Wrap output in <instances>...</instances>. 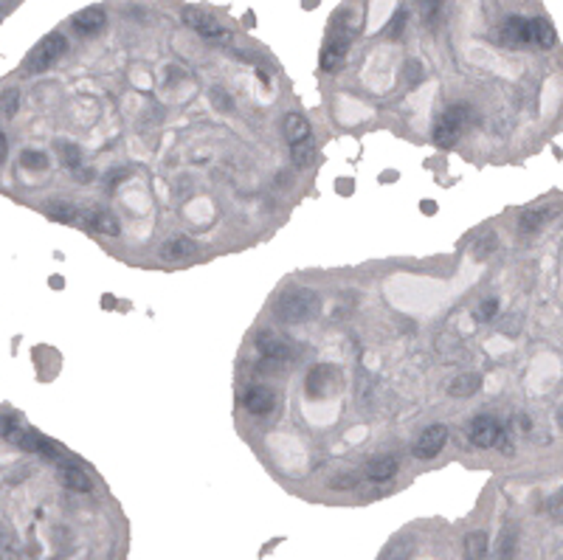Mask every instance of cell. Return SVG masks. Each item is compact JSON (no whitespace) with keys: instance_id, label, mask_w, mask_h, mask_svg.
Returning a JSON list of instances; mask_svg holds the SVG:
<instances>
[{"instance_id":"obj_1","label":"cell","mask_w":563,"mask_h":560,"mask_svg":"<svg viewBox=\"0 0 563 560\" xmlns=\"http://www.w3.org/2000/svg\"><path fill=\"white\" fill-rule=\"evenodd\" d=\"M321 310V296L310 288H291L279 296L276 302V316L288 324H302L310 321Z\"/></svg>"},{"instance_id":"obj_2","label":"cell","mask_w":563,"mask_h":560,"mask_svg":"<svg viewBox=\"0 0 563 560\" xmlns=\"http://www.w3.org/2000/svg\"><path fill=\"white\" fill-rule=\"evenodd\" d=\"M355 20H341L335 15V23H332V34L321 51V71L324 74H335L344 68V59H346V51L352 45V37H355Z\"/></svg>"},{"instance_id":"obj_3","label":"cell","mask_w":563,"mask_h":560,"mask_svg":"<svg viewBox=\"0 0 563 560\" xmlns=\"http://www.w3.org/2000/svg\"><path fill=\"white\" fill-rule=\"evenodd\" d=\"M65 48H68L65 34L51 31L48 37H43V40L34 45V51L29 54V59H26V65H23V71H26V74H43V71H48V68L65 54Z\"/></svg>"},{"instance_id":"obj_4","label":"cell","mask_w":563,"mask_h":560,"mask_svg":"<svg viewBox=\"0 0 563 560\" xmlns=\"http://www.w3.org/2000/svg\"><path fill=\"white\" fill-rule=\"evenodd\" d=\"M338 380H341V375H338V369H335L332 364H318V366H313V369L307 372L304 391H307V397H310V400L330 397V394L335 391Z\"/></svg>"},{"instance_id":"obj_5","label":"cell","mask_w":563,"mask_h":560,"mask_svg":"<svg viewBox=\"0 0 563 560\" xmlns=\"http://www.w3.org/2000/svg\"><path fill=\"white\" fill-rule=\"evenodd\" d=\"M468 437H470V442H473L476 448H496V445H502L504 431H502V426H499L493 417L479 414V417H473V419H470V426H468Z\"/></svg>"},{"instance_id":"obj_6","label":"cell","mask_w":563,"mask_h":560,"mask_svg":"<svg viewBox=\"0 0 563 560\" xmlns=\"http://www.w3.org/2000/svg\"><path fill=\"white\" fill-rule=\"evenodd\" d=\"M183 23L189 26V29H194L200 37H206V40H231V31L217 20V17H211V15H206V12H200V9H183Z\"/></svg>"},{"instance_id":"obj_7","label":"cell","mask_w":563,"mask_h":560,"mask_svg":"<svg viewBox=\"0 0 563 560\" xmlns=\"http://www.w3.org/2000/svg\"><path fill=\"white\" fill-rule=\"evenodd\" d=\"M448 442V426H429L414 442V456L417 459H434Z\"/></svg>"},{"instance_id":"obj_8","label":"cell","mask_w":563,"mask_h":560,"mask_svg":"<svg viewBox=\"0 0 563 560\" xmlns=\"http://www.w3.org/2000/svg\"><path fill=\"white\" fill-rule=\"evenodd\" d=\"M77 226H85L91 231H99V234H107V237H118L121 234V226L113 215L107 212H93V208H82L79 205V217H77Z\"/></svg>"},{"instance_id":"obj_9","label":"cell","mask_w":563,"mask_h":560,"mask_svg":"<svg viewBox=\"0 0 563 560\" xmlns=\"http://www.w3.org/2000/svg\"><path fill=\"white\" fill-rule=\"evenodd\" d=\"M496 37L507 48H524V45H530V20L527 17H507Z\"/></svg>"},{"instance_id":"obj_10","label":"cell","mask_w":563,"mask_h":560,"mask_svg":"<svg viewBox=\"0 0 563 560\" xmlns=\"http://www.w3.org/2000/svg\"><path fill=\"white\" fill-rule=\"evenodd\" d=\"M70 26H74V31H77V34L91 37V34H99V31L107 26V15H105V9L91 6V9L77 12V15H74V20H70Z\"/></svg>"},{"instance_id":"obj_11","label":"cell","mask_w":563,"mask_h":560,"mask_svg":"<svg viewBox=\"0 0 563 560\" xmlns=\"http://www.w3.org/2000/svg\"><path fill=\"white\" fill-rule=\"evenodd\" d=\"M242 405L248 414H268L276 408V394L268 389V386H248L245 394H242Z\"/></svg>"},{"instance_id":"obj_12","label":"cell","mask_w":563,"mask_h":560,"mask_svg":"<svg viewBox=\"0 0 563 560\" xmlns=\"http://www.w3.org/2000/svg\"><path fill=\"white\" fill-rule=\"evenodd\" d=\"M17 445L26 448V451H31V453H40V456H45V459H59V456H62V448H59L56 442H51L48 437L37 434V431H20Z\"/></svg>"},{"instance_id":"obj_13","label":"cell","mask_w":563,"mask_h":560,"mask_svg":"<svg viewBox=\"0 0 563 560\" xmlns=\"http://www.w3.org/2000/svg\"><path fill=\"white\" fill-rule=\"evenodd\" d=\"M56 476H59V481H62L68 490H74V493H88V490L93 487L91 476H88L82 467L70 465V462H62L59 470H56Z\"/></svg>"},{"instance_id":"obj_14","label":"cell","mask_w":563,"mask_h":560,"mask_svg":"<svg viewBox=\"0 0 563 560\" xmlns=\"http://www.w3.org/2000/svg\"><path fill=\"white\" fill-rule=\"evenodd\" d=\"M256 349L262 352L265 361H285L288 358V343L282 341L279 335H273V332H259Z\"/></svg>"},{"instance_id":"obj_15","label":"cell","mask_w":563,"mask_h":560,"mask_svg":"<svg viewBox=\"0 0 563 560\" xmlns=\"http://www.w3.org/2000/svg\"><path fill=\"white\" fill-rule=\"evenodd\" d=\"M557 42V34L552 29V23L546 17H532L530 20V45H538L543 51H549Z\"/></svg>"},{"instance_id":"obj_16","label":"cell","mask_w":563,"mask_h":560,"mask_svg":"<svg viewBox=\"0 0 563 560\" xmlns=\"http://www.w3.org/2000/svg\"><path fill=\"white\" fill-rule=\"evenodd\" d=\"M282 132H285V138L291 144H299L304 141V138H310V121L302 116V113H288L285 121H282Z\"/></svg>"},{"instance_id":"obj_17","label":"cell","mask_w":563,"mask_h":560,"mask_svg":"<svg viewBox=\"0 0 563 560\" xmlns=\"http://www.w3.org/2000/svg\"><path fill=\"white\" fill-rule=\"evenodd\" d=\"M397 459L394 456H378V459H372L369 465H367V479H372V481H378V484H383V481H392L394 476H397Z\"/></svg>"},{"instance_id":"obj_18","label":"cell","mask_w":563,"mask_h":560,"mask_svg":"<svg viewBox=\"0 0 563 560\" xmlns=\"http://www.w3.org/2000/svg\"><path fill=\"white\" fill-rule=\"evenodd\" d=\"M479 389H481V375H476V372H462V375H456V378L451 380L448 394H451V397H470V394H476Z\"/></svg>"},{"instance_id":"obj_19","label":"cell","mask_w":563,"mask_h":560,"mask_svg":"<svg viewBox=\"0 0 563 560\" xmlns=\"http://www.w3.org/2000/svg\"><path fill=\"white\" fill-rule=\"evenodd\" d=\"M197 254V245L189 240V237H175V240H169V242H164V248H161V256L164 259H192Z\"/></svg>"},{"instance_id":"obj_20","label":"cell","mask_w":563,"mask_h":560,"mask_svg":"<svg viewBox=\"0 0 563 560\" xmlns=\"http://www.w3.org/2000/svg\"><path fill=\"white\" fill-rule=\"evenodd\" d=\"M45 215L51 217V220H56V223H74L77 226V217H79V205L77 203H65V200H54V203H48L45 205Z\"/></svg>"},{"instance_id":"obj_21","label":"cell","mask_w":563,"mask_h":560,"mask_svg":"<svg viewBox=\"0 0 563 560\" xmlns=\"http://www.w3.org/2000/svg\"><path fill=\"white\" fill-rule=\"evenodd\" d=\"M516 546H518V529L513 524H507L499 535V549H496V560H513L516 557Z\"/></svg>"},{"instance_id":"obj_22","label":"cell","mask_w":563,"mask_h":560,"mask_svg":"<svg viewBox=\"0 0 563 560\" xmlns=\"http://www.w3.org/2000/svg\"><path fill=\"white\" fill-rule=\"evenodd\" d=\"M546 217H549L546 208H527V212H521V215H518V231L532 234V231H538V228L543 226V220H546Z\"/></svg>"},{"instance_id":"obj_23","label":"cell","mask_w":563,"mask_h":560,"mask_svg":"<svg viewBox=\"0 0 563 560\" xmlns=\"http://www.w3.org/2000/svg\"><path fill=\"white\" fill-rule=\"evenodd\" d=\"M487 554V535L479 529V532H470L465 538V560H481Z\"/></svg>"},{"instance_id":"obj_24","label":"cell","mask_w":563,"mask_h":560,"mask_svg":"<svg viewBox=\"0 0 563 560\" xmlns=\"http://www.w3.org/2000/svg\"><path fill=\"white\" fill-rule=\"evenodd\" d=\"M0 560H17V538L3 521H0Z\"/></svg>"},{"instance_id":"obj_25","label":"cell","mask_w":563,"mask_h":560,"mask_svg":"<svg viewBox=\"0 0 563 560\" xmlns=\"http://www.w3.org/2000/svg\"><path fill=\"white\" fill-rule=\"evenodd\" d=\"M291 158H293V164H296L299 169H304V166L313 164V158H316V147H313L310 138H304V141H299V144H291Z\"/></svg>"},{"instance_id":"obj_26","label":"cell","mask_w":563,"mask_h":560,"mask_svg":"<svg viewBox=\"0 0 563 560\" xmlns=\"http://www.w3.org/2000/svg\"><path fill=\"white\" fill-rule=\"evenodd\" d=\"M20 110V91L17 88H6L0 93V116L3 118H15Z\"/></svg>"},{"instance_id":"obj_27","label":"cell","mask_w":563,"mask_h":560,"mask_svg":"<svg viewBox=\"0 0 563 560\" xmlns=\"http://www.w3.org/2000/svg\"><path fill=\"white\" fill-rule=\"evenodd\" d=\"M456 138H459V130H454V127H448L442 118L437 121V127H434V141H437V147H442V150H451L454 144H456Z\"/></svg>"},{"instance_id":"obj_28","label":"cell","mask_w":563,"mask_h":560,"mask_svg":"<svg viewBox=\"0 0 563 560\" xmlns=\"http://www.w3.org/2000/svg\"><path fill=\"white\" fill-rule=\"evenodd\" d=\"M442 121H445L448 127H454V130H462V127L470 121V107H468V104H454V107L445 110Z\"/></svg>"},{"instance_id":"obj_29","label":"cell","mask_w":563,"mask_h":560,"mask_svg":"<svg viewBox=\"0 0 563 560\" xmlns=\"http://www.w3.org/2000/svg\"><path fill=\"white\" fill-rule=\"evenodd\" d=\"M499 248V240H496V234H493V231H487V234H481L476 242H473V259H487L493 251H496Z\"/></svg>"},{"instance_id":"obj_30","label":"cell","mask_w":563,"mask_h":560,"mask_svg":"<svg viewBox=\"0 0 563 560\" xmlns=\"http://www.w3.org/2000/svg\"><path fill=\"white\" fill-rule=\"evenodd\" d=\"M59 153H62V164H65L68 169H79V164H82V153H79L77 144H62Z\"/></svg>"},{"instance_id":"obj_31","label":"cell","mask_w":563,"mask_h":560,"mask_svg":"<svg viewBox=\"0 0 563 560\" xmlns=\"http://www.w3.org/2000/svg\"><path fill=\"white\" fill-rule=\"evenodd\" d=\"M406 20H408V12L400 6L397 12H394V17H392V23L383 29V37H400L403 34V26H406Z\"/></svg>"},{"instance_id":"obj_32","label":"cell","mask_w":563,"mask_h":560,"mask_svg":"<svg viewBox=\"0 0 563 560\" xmlns=\"http://www.w3.org/2000/svg\"><path fill=\"white\" fill-rule=\"evenodd\" d=\"M20 164H23L26 169H45V166H48V158H45L43 153H37V150H26V153L20 155Z\"/></svg>"},{"instance_id":"obj_33","label":"cell","mask_w":563,"mask_h":560,"mask_svg":"<svg viewBox=\"0 0 563 560\" xmlns=\"http://www.w3.org/2000/svg\"><path fill=\"white\" fill-rule=\"evenodd\" d=\"M476 316H479V321H493V318L499 316V299H484V302L479 304Z\"/></svg>"},{"instance_id":"obj_34","label":"cell","mask_w":563,"mask_h":560,"mask_svg":"<svg viewBox=\"0 0 563 560\" xmlns=\"http://www.w3.org/2000/svg\"><path fill=\"white\" fill-rule=\"evenodd\" d=\"M358 481H361L358 473H344V476H335V479L330 481V487H332V490H352Z\"/></svg>"},{"instance_id":"obj_35","label":"cell","mask_w":563,"mask_h":560,"mask_svg":"<svg viewBox=\"0 0 563 560\" xmlns=\"http://www.w3.org/2000/svg\"><path fill=\"white\" fill-rule=\"evenodd\" d=\"M211 102H215V107H217V110H223V113H229V110L234 107L231 96H229L223 88H215V91H211Z\"/></svg>"},{"instance_id":"obj_36","label":"cell","mask_w":563,"mask_h":560,"mask_svg":"<svg viewBox=\"0 0 563 560\" xmlns=\"http://www.w3.org/2000/svg\"><path fill=\"white\" fill-rule=\"evenodd\" d=\"M411 540H400V543H394L392 549H389V554L383 557V560H406L408 554H411Z\"/></svg>"},{"instance_id":"obj_37","label":"cell","mask_w":563,"mask_h":560,"mask_svg":"<svg viewBox=\"0 0 563 560\" xmlns=\"http://www.w3.org/2000/svg\"><path fill=\"white\" fill-rule=\"evenodd\" d=\"M406 79H408L411 85H417V82L422 79V68H419V62H408V65H406Z\"/></svg>"},{"instance_id":"obj_38","label":"cell","mask_w":563,"mask_h":560,"mask_svg":"<svg viewBox=\"0 0 563 560\" xmlns=\"http://www.w3.org/2000/svg\"><path fill=\"white\" fill-rule=\"evenodd\" d=\"M419 3H422V12H426V20H431V17H437L442 0H419Z\"/></svg>"},{"instance_id":"obj_39","label":"cell","mask_w":563,"mask_h":560,"mask_svg":"<svg viewBox=\"0 0 563 560\" xmlns=\"http://www.w3.org/2000/svg\"><path fill=\"white\" fill-rule=\"evenodd\" d=\"M6 155H9V138L6 132H0V166L6 164Z\"/></svg>"},{"instance_id":"obj_40","label":"cell","mask_w":563,"mask_h":560,"mask_svg":"<svg viewBox=\"0 0 563 560\" xmlns=\"http://www.w3.org/2000/svg\"><path fill=\"white\" fill-rule=\"evenodd\" d=\"M422 215H437V203L434 200H422Z\"/></svg>"},{"instance_id":"obj_41","label":"cell","mask_w":563,"mask_h":560,"mask_svg":"<svg viewBox=\"0 0 563 560\" xmlns=\"http://www.w3.org/2000/svg\"><path fill=\"white\" fill-rule=\"evenodd\" d=\"M12 6H15V0H0V17H3V15H6Z\"/></svg>"},{"instance_id":"obj_42","label":"cell","mask_w":563,"mask_h":560,"mask_svg":"<svg viewBox=\"0 0 563 560\" xmlns=\"http://www.w3.org/2000/svg\"><path fill=\"white\" fill-rule=\"evenodd\" d=\"M62 285H65V282H62V279H59V276H54V279H51V288H56V290H59Z\"/></svg>"}]
</instances>
